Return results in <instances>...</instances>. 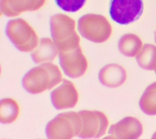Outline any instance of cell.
I'll use <instances>...</instances> for the list:
<instances>
[{
  "mask_svg": "<svg viewBox=\"0 0 156 139\" xmlns=\"http://www.w3.org/2000/svg\"><path fill=\"white\" fill-rule=\"evenodd\" d=\"M63 79L58 66L52 62L44 63L29 70L23 77L22 85L29 93L38 94L52 90Z\"/></svg>",
  "mask_w": 156,
  "mask_h": 139,
  "instance_id": "obj_1",
  "label": "cell"
},
{
  "mask_svg": "<svg viewBox=\"0 0 156 139\" xmlns=\"http://www.w3.org/2000/svg\"><path fill=\"white\" fill-rule=\"evenodd\" d=\"M76 21L63 13H57L50 18L52 40L58 52L74 49L80 46V39L76 30Z\"/></svg>",
  "mask_w": 156,
  "mask_h": 139,
  "instance_id": "obj_2",
  "label": "cell"
},
{
  "mask_svg": "<svg viewBox=\"0 0 156 139\" xmlns=\"http://www.w3.org/2000/svg\"><path fill=\"white\" fill-rule=\"evenodd\" d=\"M82 129V119L78 112L66 111L57 114L46 126L48 139H73Z\"/></svg>",
  "mask_w": 156,
  "mask_h": 139,
  "instance_id": "obj_3",
  "label": "cell"
},
{
  "mask_svg": "<svg viewBox=\"0 0 156 139\" xmlns=\"http://www.w3.org/2000/svg\"><path fill=\"white\" fill-rule=\"evenodd\" d=\"M5 32L15 47L21 52H32L40 41L34 28L23 18L10 20Z\"/></svg>",
  "mask_w": 156,
  "mask_h": 139,
  "instance_id": "obj_4",
  "label": "cell"
},
{
  "mask_svg": "<svg viewBox=\"0 0 156 139\" xmlns=\"http://www.w3.org/2000/svg\"><path fill=\"white\" fill-rule=\"evenodd\" d=\"M77 28L83 38L96 43L107 41L112 34L110 23L106 17L99 14L83 15L78 20Z\"/></svg>",
  "mask_w": 156,
  "mask_h": 139,
  "instance_id": "obj_5",
  "label": "cell"
},
{
  "mask_svg": "<svg viewBox=\"0 0 156 139\" xmlns=\"http://www.w3.org/2000/svg\"><path fill=\"white\" fill-rule=\"evenodd\" d=\"M78 112L82 119V129L79 138L98 139L105 135L110 125L105 113L98 110L88 109L82 110Z\"/></svg>",
  "mask_w": 156,
  "mask_h": 139,
  "instance_id": "obj_6",
  "label": "cell"
},
{
  "mask_svg": "<svg viewBox=\"0 0 156 139\" xmlns=\"http://www.w3.org/2000/svg\"><path fill=\"white\" fill-rule=\"evenodd\" d=\"M143 9L142 0H111L109 13L120 24H128L136 20Z\"/></svg>",
  "mask_w": 156,
  "mask_h": 139,
  "instance_id": "obj_7",
  "label": "cell"
},
{
  "mask_svg": "<svg viewBox=\"0 0 156 139\" xmlns=\"http://www.w3.org/2000/svg\"><path fill=\"white\" fill-rule=\"evenodd\" d=\"M58 56L60 68L66 76L77 79L86 73L88 63L80 46L71 51L58 52Z\"/></svg>",
  "mask_w": 156,
  "mask_h": 139,
  "instance_id": "obj_8",
  "label": "cell"
},
{
  "mask_svg": "<svg viewBox=\"0 0 156 139\" xmlns=\"http://www.w3.org/2000/svg\"><path fill=\"white\" fill-rule=\"evenodd\" d=\"M50 99L56 110H66L73 109L77 105L79 94L74 84L63 79L59 85L51 90Z\"/></svg>",
  "mask_w": 156,
  "mask_h": 139,
  "instance_id": "obj_9",
  "label": "cell"
},
{
  "mask_svg": "<svg viewBox=\"0 0 156 139\" xmlns=\"http://www.w3.org/2000/svg\"><path fill=\"white\" fill-rule=\"evenodd\" d=\"M142 130L143 126L138 119L126 116L110 124L108 132L118 139H137L141 135Z\"/></svg>",
  "mask_w": 156,
  "mask_h": 139,
  "instance_id": "obj_10",
  "label": "cell"
},
{
  "mask_svg": "<svg viewBox=\"0 0 156 139\" xmlns=\"http://www.w3.org/2000/svg\"><path fill=\"white\" fill-rule=\"evenodd\" d=\"M46 0H1V13L8 17L16 16L25 12L40 9Z\"/></svg>",
  "mask_w": 156,
  "mask_h": 139,
  "instance_id": "obj_11",
  "label": "cell"
},
{
  "mask_svg": "<svg viewBox=\"0 0 156 139\" xmlns=\"http://www.w3.org/2000/svg\"><path fill=\"white\" fill-rule=\"evenodd\" d=\"M98 79L107 88H115L123 85L127 79V73L123 66L118 63H109L99 71Z\"/></svg>",
  "mask_w": 156,
  "mask_h": 139,
  "instance_id": "obj_12",
  "label": "cell"
},
{
  "mask_svg": "<svg viewBox=\"0 0 156 139\" xmlns=\"http://www.w3.org/2000/svg\"><path fill=\"white\" fill-rule=\"evenodd\" d=\"M58 55V50L50 38H42L37 47L31 52L32 60L36 64L52 62Z\"/></svg>",
  "mask_w": 156,
  "mask_h": 139,
  "instance_id": "obj_13",
  "label": "cell"
},
{
  "mask_svg": "<svg viewBox=\"0 0 156 139\" xmlns=\"http://www.w3.org/2000/svg\"><path fill=\"white\" fill-rule=\"evenodd\" d=\"M20 114V106L12 98H4L0 101V123L10 124L15 122Z\"/></svg>",
  "mask_w": 156,
  "mask_h": 139,
  "instance_id": "obj_14",
  "label": "cell"
},
{
  "mask_svg": "<svg viewBox=\"0 0 156 139\" xmlns=\"http://www.w3.org/2000/svg\"><path fill=\"white\" fill-rule=\"evenodd\" d=\"M141 41L136 35L127 34L122 35L118 42L120 52L126 57L136 55L141 49Z\"/></svg>",
  "mask_w": 156,
  "mask_h": 139,
  "instance_id": "obj_15",
  "label": "cell"
},
{
  "mask_svg": "<svg viewBox=\"0 0 156 139\" xmlns=\"http://www.w3.org/2000/svg\"><path fill=\"white\" fill-rule=\"evenodd\" d=\"M55 1L61 9L68 12L79 11L86 2V0H55Z\"/></svg>",
  "mask_w": 156,
  "mask_h": 139,
  "instance_id": "obj_16",
  "label": "cell"
},
{
  "mask_svg": "<svg viewBox=\"0 0 156 139\" xmlns=\"http://www.w3.org/2000/svg\"><path fill=\"white\" fill-rule=\"evenodd\" d=\"M101 139H118V138L116 137H115L111 134H108L107 135H105Z\"/></svg>",
  "mask_w": 156,
  "mask_h": 139,
  "instance_id": "obj_17",
  "label": "cell"
},
{
  "mask_svg": "<svg viewBox=\"0 0 156 139\" xmlns=\"http://www.w3.org/2000/svg\"><path fill=\"white\" fill-rule=\"evenodd\" d=\"M4 139H5V138H4Z\"/></svg>",
  "mask_w": 156,
  "mask_h": 139,
  "instance_id": "obj_18",
  "label": "cell"
},
{
  "mask_svg": "<svg viewBox=\"0 0 156 139\" xmlns=\"http://www.w3.org/2000/svg\"><path fill=\"white\" fill-rule=\"evenodd\" d=\"M47 139H48V138H47Z\"/></svg>",
  "mask_w": 156,
  "mask_h": 139,
  "instance_id": "obj_19",
  "label": "cell"
}]
</instances>
